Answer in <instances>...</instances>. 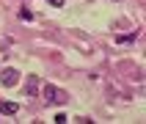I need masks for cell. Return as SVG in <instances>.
<instances>
[{"label":"cell","instance_id":"cell-6","mask_svg":"<svg viewBox=\"0 0 146 124\" xmlns=\"http://www.w3.org/2000/svg\"><path fill=\"white\" fill-rule=\"evenodd\" d=\"M36 91V77H31V83H28V94H33Z\"/></svg>","mask_w":146,"mask_h":124},{"label":"cell","instance_id":"cell-3","mask_svg":"<svg viewBox=\"0 0 146 124\" xmlns=\"http://www.w3.org/2000/svg\"><path fill=\"white\" fill-rule=\"evenodd\" d=\"M0 113L3 116H17L19 113V105L17 102H0Z\"/></svg>","mask_w":146,"mask_h":124},{"label":"cell","instance_id":"cell-2","mask_svg":"<svg viewBox=\"0 0 146 124\" xmlns=\"http://www.w3.org/2000/svg\"><path fill=\"white\" fill-rule=\"evenodd\" d=\"M44 97H47V102H64V99H66L55 86H44Z\"/></svg>","mask_w":146,"mask_h":124},{"label":"cell","instance_id":"cell-1","mask_svg":"<svg viewBox=\"0 0 146 124\" xmlns=\"http://www.w3.org/2000/svg\"><path fill=\"white\" fill-rule=\"evenodd\" d=\"M0 83H3L6 88L17 86V83H19V72H17V69H3V74H0Z\"/></svg>","mask_w":146,"mask_h":124},{"label":"cell","instance_id":"cell-7","mask_svg":"<svg viewBox=\"0 0 146 124\" xmlns=\"http://www.w3.org/2000/svg\"><path fill=\"white\" fill-rule=\"evenodd\" d=\"M47 3H50V6H55V8H58V6H64V0H47Z\"/></svg>","mask_w":146,"mask_h":124},{"label":"cell","instance_id":"cell-5","mask_svg":"<svg viewBox=\"0 0 146 124\" xmlns=\"http://www.w3.org/2000/svg\"><path fill=\"white\" fill-rule=\"evenodd\" d=\"M55 121H58V124H64V121H69V116H66V113H58V116H55Z\"/></svg>","mask_w":146,"mask_h":124},{"label":"cell","instance_id":"cell-4","mask_svg":"<svg viewBox=\"0 0 146 124\" xmlns=\"http://www.w3.org/2000/svg\"><path fill=\"white\" fill-rule=\"evenodd\" d=\"M19 19H25V22H31V19H33L31 8H22V11H19Z\"/></svg>","mask_w":146,"mask_h":124}]
</instances>
